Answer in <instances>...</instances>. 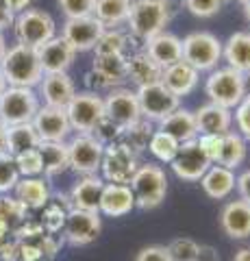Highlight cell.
I'll use <instances>...</instances> for the list:
<instances>
[{"instance_id":"52","label":"cell","mask_w":250,"mask_h":261,"mask_svg":"<svg viewBox=\"0 0 250 261\" xmlns=\"http://www.w3.org/2000/svg\"><path fill=\"white\" fill-rule=\"evenodd\" d=\"M196 261H220V255H217V250L213 246H205V244H200V252H198Z\"/></svg>"},{"instance_id":"37","label":"cell","mask_w":250,"mask_h":261,"mask_svg":"<svg viewBox=\"0 0 250 261\" xmlns=\"http://www.w3.org/2000/svg\"><path fill=\"white\" fill-rule=\"evenodd\" d=\"M152 130H155L152 122H148V120L142 118L140 122H135V124L126 126V128L122 130V137H120V142L126 144L135 154H142L144 150H148V142H150Z\"/></svg>"},{"instance_id":"12","label":"cell","mask_w":250,"mask_h":261,"mask_svg":"<svg viewBox=\"0 0 250 261\" xmlns=\"http://www.w3.org/2000/svg\"><path fill=\"white\" fill-rule=\"evenodd\" d=\"M102 152L104 146L92 133H76L72 140H68L70 170H74L78 176L98 174Z\"/></svg>"},{"instance_id":"35","label":"cell","mask_w":250,"mask_h":261,"mask_svg":"<svg viewBox=\"0 0 250 261\" xmlns=\"http://www.w3.org/2000/svg\"><path fill=\"white\" fill-rule=\"evenodd\" d=\"M131 35L122 29H104L100 39L94 46V57H116L131 55Z\"/></svg>"},{"instance_id":"32","label":"cell","mask_w":250,"mask_h":261,"mask_svg":"<svg viewBox=\"0 0 250 261\" xmlns=\"http://www.w3.org/2000/svg\"><path fill=\"white\" fill-rule=\"evenodd\" d=\"M131 5L133 0H96L94 18L100 20L104 29H120L128 20Z\"/></svg>"},{"instance_id":"4","label":"cell","mask_w":250,"mask_h":261,"mask_svg":"<svg viewBox=\"0 0 250 261\" xmlns=\"http://www.w3.org/2000/svg\"><path fill=\"white\" fill-rule=\"evenodd\" d=\"M205 94L209 102L233 111L241 102V98L246 96V76L241 72L229 68V65L215 68L209 72L205 81Z\"/></svg>"},{"instance_id":"18","label":"cell","mask_w":250,"mask_h":261,"mask_svg":"<svg viewBox=\"0 0 250 261\" xmlns=\"http://www.w3.org/2000/svg\"><path fill=\"white\" fill-rule=\"evenodd\" d=\"M39 98L44 100L46 107H59L66 109L72 96L76 94V85L70 79L68 72H54V74H44L39 81Z\"/></svg>"},{"instance_id":"22","label":"cell","mask_w":250,"mask_h":261,"mask_svg":"<svg viewBox=\"0 0 250 261\" xmlns=\"http://www.w3.org/2000/svg\"><path fill=\"white\" fill-rule=\"evenodd\" d=\"M198 135H224L233 130V111L220 105L207 102L193 111Z\"/></svg>"},{"instance_id":"60","label":"cell","mask_w":250,"mask_h":261,"mask_svg":"<svg viewBox=\"0 0 250 261\" xmlns=\"http://www.w3.org/2000/svg\"><path fill=\"white\" fill-rule=\"evenodd\" d=\"M237 3H239V5H246V3H250V0H237Z\"/></svg>"},{"instance_id":"13","label":"cell","mask_w":250,"mask_h":261,"mask_svg":"<svg viewBox=\"0 0 250 261\" xmlns=\"http://www.w3.org/2000/svg\"><path fill=\"white\" fill-rule=\"evenodd\" d=\"M104 116L122 128L140 122L142 111H140L135 89H128L124 85L109 89L107 96H104Z\"/></svg>"},{"instance_id":"42","label":"cell","mask_w":250,"mask_h":261,"mask_svg":"<svg viewBox=\"0 0 250 261\" xmlns=\"http://www.w3.org/2000/svg\"><path fill=\"white\" fill-rule=\"evenodd\" d=\"M15 166H18L20 176H42L44 174L42 157H39V150L37 148L15 154Z\"/></svg>"},{"instance_id":"31","label":"cell","mask_w":250,"mask_h":261,"mask_svg":"<svg viewBox=\"0 0 250 261\" xmlns=\"http://www.w3.org/2000/svg\"><path fill=\"white\" fill-rule=\"evenodd\" d=\"M248 157V142L241 137L235 128L222 135V144H220V152H217V161L220 166L229 168V170H237L244 166V161Z\"/></svg>"},{"instance_id":"23","label":"cell","mask_w":250,"mask_h":261,"mask_svg":"<svg viewBox=\"0 0 250 261\" xmlns=\"http://www.w3.org/2000/svg\"><path fill=\"white\" fill-rule=\"evenodd\" d=\"M200 187L211 200H227L229 196L235 192L237 174L235 170H229L220 166V163H211L207 172L200 176Z\"/></svg>"},{"instance_id":"49","label":"cell","mask_w":250,"mask_h":261,"mask_svg":"<svg viewBox=\"0 0 250 261\" xmlns=\"http://www.w3.org/2000/svg\"><path fill=\"white\" fill-rule=\"evenodd\" d=\"M200 148L205 150L209 161L215 163L217 161V152H220V144H222V135H198L196 137Z\"/></svg>"},{"instance_id":"41","label":"cell","mask_w":250,"mask_h":261,"mask_svg":"<svg viewBox=\"0 0 250 261\" xmlns=\"http://www.w3.org/2000/svg\"><path fill=\"white\" fill-rule=\"evenodd\" d=\"M172 261H196L200 252V244L191 238H176L168 244Z\"/></svg>"},{"instance_id":"8","label":"cell","mask_w":250,"mask_h":261,"mask_svg":"<svg viewBox=\"0 0 250 261\" xmlns=\"http://www.w3.org/2000/svg\"><path fill=\"white\" fill-rule=\"evenodd\" d=\"M135 94H137V102H140L142 118L152 122V124H159L165 116H170L174 109L181 107V98L174 96L161 81L135 87Z\"/></svg>"},{"instance_id":"54","label":"cell","mask_w":250,"mask_h":261,"mask_svg":"<svg viewBox=\"0 0 250 261\" xmlns=\"http://www.w3.org/2000/svg\"><path fill=\"white\" fill-rule=\"evenodd\" d=\"M233 261H250V246L239 248V250L235 252V257H233Z\"/></svg>"},{"instance_id":"34","label":"cell","mask_w":250,"mask_h":261,"mask_svg":"<svg viewBox=\"0 0 250 261\" xmlns=\"http://www.w3.org/2000/svg\"><path fill=\"white\" fill-rule=\"evenodd\" d=\"M39 146V135L33 126V122L29 124H13L7 126V137H5V150L11 152L13 157L20 152L33 150Z\"/></svg>"},{"instance_id":"46","label":"cell","mask_w":250,"mask_h":261,"mask_svg":"<svg viewBox=\"0 0 250 261\" xmlns=\"http://www.w3.org/2000/svg\"><path fill=\"white\" fill-rule=\"evenodd\" d=\"M57 3L63 15H66V20L94 15V7H96V0H57Z\"/></svg>"},{"instance_id":"29","label":"cell","mask_w":250,"mask_h":261,"mask_svg":"<svg viewBox=\"0 0 250 261\" xmlns=\"http://www.w3.org/2000/svg\"><path fill=\"white\" fill-rule=\"evenodd\" d=\"M159 130H165L168 135H172L176 142H189L198 137V128H196V118H193V111L189 109H174L170 116H165L163 120L157 124Z\"/></svg>"},{"instance_id":"5","label":"cell","mask_w":250,"mask_h":261,"mask_svg":"<svg viewBox=\"0 0 250 261\" xmlns=\"http://www.w3.org/2000/svg\"><path fill=\"white\" fill-rule=\"evenodd\" d=\"M11 27L18 44L31 46V48H39L48 39L57 35V22H54L52 15L44 9H33V7H29V9H24L15 15Z\"/></svg>"},{"instance_id":"19","label":"cell","mask_w":250,"mask_h":261,"mask_svg":"<svg viewBox=\"0 0 250 261\" xmlns=\"http://www.w3.org/2000/svg\"><path fill=\"white\" fill-rule=\"evenodd\" d=\"M135 209V196L126 183H104L98 214L107 218H124Z\"/></svg>"},{"instance_id":"7","label":"cell","mask_w":250,"mask_h":261,"mask_svg":"<svg viewBox=\"0 0 250 261\" xmlns=\"http://www.w3.org/2000/svg\"><path fill=\"white\" fill-rule=\"evenodd\" d=\"M39 96L33 87H7L0 96V118L7 126L29 124L39 111Z\"/></svg>"},{"instance_id":"51","label":"cell","mask_w":250,"mask_h":261,"mask_svg":"<svg viewBox=\"0 0 250 261\" xmlns=\"http://www.w3.org/2000/svg\"><path fill=\"white\" fill-rule=\"evenodd\" d=\"M15 20V13L11 11V7L7 0H0V31H5L7 27H11Z\"/></svg>"},{"instance_id":"17","label":"cell","mask_w":250,"mask_h":261,"mask_svg":"<svg viewBox=\"0 0 250 261\" xmlns=\"http://www.w3.org/2000/svg\"><path fill=\"white\" fill-rule=\"evenodd\" d=\"M37 57L44 74H54V72L70 70V65L76 59V50L61 35H54L52 39H48L46 44L37 48Z\"/></svg>"},{"instance_id":"27","label":"cell","mask_w":250,"mask_h":261,"mask_svg":"<svg viewBox=\"0 0 250 261\" xmlns=\"http://www.w3.org/2000/svg\"><path fill=\"white\" fill-rule=\"evenodd\" d=\"M144 50H146L161 68H168V65L183 59L181 37L174 35V33H168V31H161L159 35L150 37L148 42H144Z\"/></svg>"},{"instance_id":"39","label":"cell","mask_w":250,"mask_h":261,"mask_svg":"<svg viewBox=\"0 0 250 261\" xmlns=\"http://www.w3.org/2000/svg\"><path fill=\"white\" fill-rule=\"evenodd\" d=\"M29 209L22 202L9 194H0V224L7 226L13 233L29 216Z\"/></svg>"},{"instance_id":"44","label":"cell","mask_w":250,"mask_h":261,"mask_svg":"<svg viewBox=\"0 0 250 261\" xmlns=\"http://www.w3.org/2000/svg\"><path fill=\"white\" fill-rule=\"evenodd\" d=\"M233 126L246 142H250V94H246L241 102L233 109Z\"/></svg>"},{"instance_id":"59","label":"cell","mask_w":250,"mask_h":261,"mask_svg":"<svg viewBox=\"0 0 250 261\" xmlns=\"http://www.w3.org/2000/svg\"><path fill=\"white\" fill-rule=\"evenodd\" d=\"M246 94H250V72H246Z\"/></svg>"},{"instance_id":"24","label":"cell","mask_w":250,"mask_h":261,"mask_svg":"<svg viewBox=\"0 0 250 261\" xmlns=\"http://www.w3.org/2000/svg\"><path fill=\"white\" fill-rule=\"evenodd\" d=\"M104 181L100 174H87L80 176L72 185L68 198L72 202V209H83V211H98L100 207V196H102Z\"/></svg>"},{"instance_id":"28","label":"cell","mask_w":250,"mask_h":261,"mask_svg":"<svg viewBox=\"0 0 250 261\" xmlns=\"http://www.w3.org/2000/svg\"><path fill=\"white\" fill-rule=\"evenodd\" d=\"M222 59L241 74L250 72V31L231 33L227 42H222Z\"/></svg>"},{"instance_id":"25","label":"cell","mask_w":250,"mask_h":261,"mask_svg":"<svg viewBox=\"0 0 250 261\" xmlns=\"http://www.w3.org/2000/svg\"><path fill=\"white\" fill-rule=\"evenodd\" d=\"M161 74H163V68L144 48L126 57V81H131L135 87L157 83L161 81Z\"/></svg>"},{"instance_id":"50","label":"cell","mask_w":250,"mask_h":261,"mask_svg":"<svg viewBox=\"0 0 250 261\" xmlns=\"http://www.w3.org/2000/svg\"><path fill=\"white\" fill-rule=\"evenodd\" d=\"M235 190H237V194H239V198H241V200L250 202V168L244 170L241 174H237Z\"/></svg>"},{"instance_id":"20","label":"cell","mask_w":250,"mask_h":261,"mask_svg":"<svg viewBox=\"0 0 250 261\" xmlns=\"http://www.w3.org/2000/svg\"><path fill=\"white\" fill-rule=\"evenodd\" d=\"M220 228L231 240H248L250 238V202L246 200H229L220 211Z\"/></svg>"},{"instance_id":"55","label":"cell","mask_w":250,"mask_h":261,"mask_svg":"<svg viewBox=\"0 0 250 261\" xmlns=\"http://www.w3.org/2000/svg\"><path fill=\"white\" fill-rule=\"evenodd\" d=\"M5 137H7V124L0 118V150H5Z\"/></svg>"},{"instance_id":"48","label":"cell","mask_w":250,"mask_h":261,"mask_svg":"<svg viewBox=\"0 0 250 261\" xmlns=\"http://www.w3.org/2000/svg\"><path fill=\"white\" fill-rule=\"evenodd\" d=\"M135 261H172V257H170V252H168V246L150 244V246H144L137 252Z\"/></svg>"},{"instance_id":"16","label":"cell","mask_w":250,"mask_h":261,"mask_svg":"<svg viewBox=\"0 0 250 261\" xmlns=\"http://www.w3.org/2000/svg\"><path fill=\"white\" fill-rule=\"evenodd\" d=\"M33 126L39 135V142H68L72 133L66 109L59 107H39L33 118Z\"/></svg>"},{"instance_id":"61","label":"cell","mask_w":250,"mask_h":261,"mask_svg":"<svg viewBox=\"0 0 250 261\" xmlns=\"http://www.w3.org/2000/svg\"><path fill=\"white\" fill-rule=\"evenodd\" d=\"M44 261H48V259H44Z\"/></svg>"},{"instance_id":"11","label":"cell","mask_w":250,"mask_h":261,"mask_svg":"<svg viewBox=\"0 0 250 261\" xmlns=\"http://www.w3.org/2000/svg\"><path fill=\"white\" fill-rule=\"evenodd\" d=\"M100 231H102V218L98 211L70 209L66 224H63V231H61V238L70 246L83 248L98 240Z\"/></svg>"},{"instance_id":"30","label":"cell","mask_w":250,"mask_h":261,"mask_svg":"<svg viewBox=\"0 0 250 261\" xmlns=\"http://www.w3.org/2000/svg\"><path fill=\"white\" fill-rule=\"evenodd\" d=\"M37 150H39V157H42L46 178H52L70 170L68 142H39Z\"/></svg>"},{"instance_id":"57","label":"cell","mask_w":250,"mask_h":261,"mask_svg":"<svg viewBox=\"0 0 250 261\" xmlns=\"http://www.w3.org/2000/svg\"><path fill=\"white\" fill-rule=\"evenodd\" d=\"M241 11H244V18H246V22L250 24V3H246V5H241Z\"/></svg>"},{"instance_id":"56","label":"cell","mask_w":250,"mask_h":261,"mask_svg":"<svg viewBox=\"0 0 250 261\" xmlns=\"http://www.w3.org/2000/svg\"><path fill=\"white\" fill-rule=\"evenodd\" d=\"M7 48H9V46H7V39H5V35H3V31H0V59L5 57Z\"/></svg>"},{"instance_id":"3","label":"cell","mask_w":250,"mask_h":261,"mask_svg":"<svg viewBox=\"0 0 250 261\" xmlns=\"http://www.w3.org/2000/svg\"><path fill=\"white\" fill-rule=\"evenodd\" d=\"M128 185L135 196V207L144 211L157 209L168 196V174L159 163H140Z\"/></svg>"},{"instance_id":"58","label":"cell","mask_w":250,"mask_h":261,"mask_svg":"<svg viewBox=\"0 0 250 261\" xmlns=\"http://www.w3.org/2000/svg\"><path fill=\"white\" fill-rule=\"evenodd\" d=\"M7 87H9V85H7V81H5V74L0 72V96H3V92H5Z\"/></svg>"},{"instance_id":"10","label":"cell","mask_w":250,"mask_h":261,"mask_svg":"<svg viewBox=\"0 0 250 261\" xmlns=\"http://www.w3.org/2000/svg\"><path fill=\"white\" fill-rule=\"evenodd\" d=\"M72 130L76 133H92L94 126L104 118V98L96 92H76L66 107Z\"/></svg>"},{"instance_id":"14","label":"cell","mask_w":250,"mask_h":261,"mask_svg":"<svg viewBox=\"0 0 250 261\" xmlns=\"http://www.w3.org/2000/svg\"><path fill=\"white\" fill-rule=\"evenodd\" d=\"M209 166H211V161H209L205 150L200 148L198 140L183 142L179 146V152H176V157L170 161L172 172L179 176L181 181H187V183L200 181V176L207 172Z\"/></svg>"},{"instance_id":"43","label":"cell","mask_w":250,"mask_h":261,"mask_svg":"<svg viewBox=\"0 0 250 261\" xmlns=\"http://www.w3.org/2000/svg\"><path fill=\"white\" fill-rule=\"evenodd\" d=\"M231 0H183L185 9H187L193 18H200V20H207V18H213L215 13H220V9Z\"/></svg>"},{"instance_id":"33","label":"cell","mask_w":250,"mask_h":261,"mask_svg":"<svg viewBox=\"0 0 250 261\" xmlns=\"http://www.w3.org/2000/svg\"><path fill=\"white\" fill-rule=\"evenodd\" d=\"M70 209H72V202L68 198V194L50 196L48 205L42 209V218H39L44 231L52 233V235H59L63 231V224H66V218H68Z\"/></svg>"},{"instance_id":"6","label":"cell","mask_w":250,"mask_h":261,"mask_svg":"<svg viewBox=\"0 0 250 261\" xmlns=\"http://www.w3.org/2000/svg\"><path fill=\"white\" fill-rule=\"evenodd\" d=\"M181 44L183 61H187L200 74L215 70L222 61V42L209 31H193L181 39Z\"/></svg>"},{"instance_id":"53","label":"cell","mask_w":250,"mask_h":261,"mask_svg":"<svg viewBox=\"0 0 250 261\" xmlns=\"http://www.w3.org/2000/svg\"><path fill=\"white\" fill-rule=\"evenodd\" d=\"M7 3H9V7H11V11L18 15L20 11H24V9H29L31 7V3H33V0H7Z\"/></svg>"},{"instance_id":"47","label":"cell","mask_w":250,"mask_h":261,"mask_svg":"<svg viewBox=\"0 0 250 261\" xmlns=\"http://www.w3.org/2000/svg\"><path fill=\"white\" fill-rule=\"evenodd\" d=\"M44 233H46V231H44V226H42V222H39V220L26 218L11 235H13V240H18V242H37Z\"/></svg>"},{"instance_id":"1","label":"cell","mask_w":250,"mask_h":261,"mask_svg":"<svg viewBox=\"0 0 250 261\" xmlns=\"http://www.w3.org/2000/svg\"><path fill=\"white\" fill-rule=\"evenodd\" d=\"M174 15L172 0H133L126 20L128 35L140 42H148L170 24Z\"/></svg>"},{"instance_id":"9","label":"cell","mask_w":250,"mask_h":261,"mask_svg":"<svg viewBox=\"0 0 250 261\" xmlns=\"http://www.w3.org/2000/svg\"><path fill=\"white\" fill-rule=\"evenodd\" d=\"M137 166H140V154H135L122 142H114V144L104 146L98 172L104 183H126L128 185Z\"/></svg>"},{"instance_id":"36","label":"cell","mask_w":250,"mask_h":261,"mask_svg":"<svg viewBox=\"0 0 250 261\" xmlns=\"http://www.w3.org/2000/svg\"><path fill=\"white\" fill-rule=\"evenodd\" d=\"M92 68L109 81L114 87L124 85L126 81V57L116 55V57H94Z\"/></svg>"},{"instance_id":"40","label":"cell","mask_w":250,"mask_h":261,"mask_svg":"<svg viewBox=\"0 0 250 261\" xmlns=\"http://www.w3.org/2000/svg\"><path fill=\"white\" fill-rule=\"evenodd\" d=\"M20 181V172L15 166V157L7 150H0V194L13 192V187Z\"/></svg>"},{"instance_id":"45","label":"cell","mask_w":250,"mask_h":261,"mask_svg":"<svg viewBox=\"0 0 250 261\" xmlns=\"http://www.w3.org/2000/svg\"><path fill=\"white\" fill-rule=\"evenodd\" d=\"M122 126H118L116 122H111L107 116H104L98 124L94 126L92 130V135L98 140L102 146H109V144H114V142H120V137H122Z\"/></svg>"},{"instance_id":"38","label":"cell","mask_w":250,"mask_h":261,"mask_svg":"<svg viewBox=\"0 0 250 261\" xmlns=\"http://www.w3.org/2000/svg\"><path fill=\"white\" fill-rule=\"evenodd\" d=\"M179 146H181V142H176L172 135H168L165 130L155 128L150 135V142H148V150L159 163H168V166H170V161L176 157V152H179Z\"/></svg>"},{"instance_id":"26","label":"cell","mask_w":250,"mask_h":261,"mask_svg":"<svg viewBox=\"0 0 250 261\" xmlns=\"http://www.w3.org/2000/svg\"><path fill=\"white\" fill-rule=\"evenodd\" d=\"M13 196L29 211H42L52 194L44 176H20L18 185L13 187Z\"/></svg>"},{"instance_id":"2","label":"cell","mask_w":250,"mask_h":261,"mask_svg":"<svg viewBox=\"0 0 250 261\" xmlns=\"http://www.w3.org/2000/svg\"><path fill=\"white\" fill-rule=\"evenodd\" d=\"M0 72L5 74L7 85L11 87H37L44 79V70L37 57V48L15 44L7 48L5 57L0 59Z\"/></svg>"},{"instance_id":"15","label":"cell","mask_w":250,"mask_h":261,"mask_svg":"<svg viewBox=\"0 0 250 261\" xmlns=\"http://www.w3.org/2000/svg\"><path fill=\"white\" fill-rule=\"evenodd\" d=\"M104 33V27L100 20H96L94 15H83V18H70L63 22L61 27V37L78 53H90L94 50L96 42Z\"/></svg>"},{"instance_id":"21","label":"cell","mask_w":250,"mask_h":261,"mask_svg":"<svg viewBox=\"0 0 250 261\" xmlns=\"http://www.w3.org/2000/svg\"><path fill=\"white\" fill-rule=\"evenodd\" d=\"M161 83H163L174 96H179L181 100L185 96H189L196 92V87L200 83V72L196 68H191L187 61H176L172 65L163 68V74H161Z\"/></svg>"}]
</instances>
